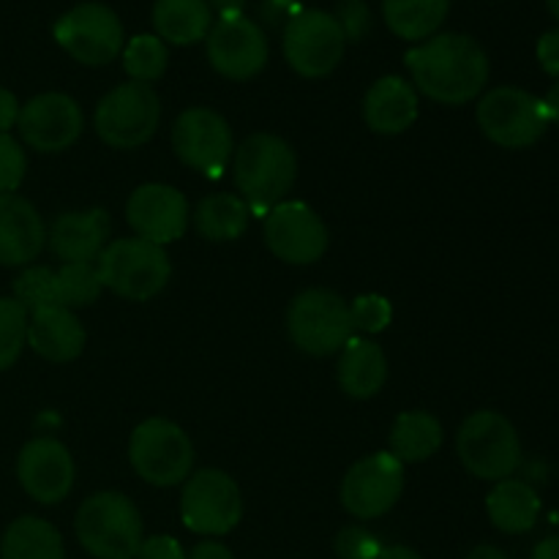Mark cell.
Wrapping results in <instances>:
<instances>
[{
	"label": "cell",
	"instance_id": "cell-17",
	"mask_svg": "<svg viewBox=\"0 0 559 559\" xmlns=\"http://www.w3.org/2000/svg\"><path fill=\"white\" fill-rule=\"evenodd\" d=\"M22 142L38 153H60L80 140L85 129V115L80 104L66 93H41L33 96L16 118Z\"/></svg>",
	"mask_w": 559,
	"mask_h": 559
},
{
	"label": "cell",
	"instance_id": "cell-28",
	"mask_svg": "<svg viewBox=\"0 0 559 559\" xmlns=\"http://www.w3.org/2000/svg\"><path fill=\"white\" fill-rule=\"evenodd\" d=\"M0 559H66L63 538L44 519L22 516L0 535Z\"/></svg>",
	"mask_w": 559,
	"mask_h": 559
},
{
	"label": "cell",
	"instance_id": "cell-34",
	"mask_svg": "<svg viewBox=\"0 0 559 559\" xmlns=\"http://www.w3.org/2000/svg\"><path fill=\"white\" fill-rule=\"evenodd\" d=\"M27 342V311L14 298L0 295V371L20 360Z\"/></svg>",
	"mask_w": 559,
	"mask_h": 559
},
{
	"label": "cell",
	"instance_id": "cell-3",
	"mask_svg": "<svg viewBox=\"0 0 559 559\" xmlns=\"http://www.w3.org/2000/svg\"><path fill=\"white\" fill-rule=\"evenodd\" d=\"M74 533L82 549L96 559H134L145 527L134 502L120 491H98L80 506Z\"/></svg>",
	"mask_w": 559,
	"mask_h": 559
},
{
	"label": "cell",
	"instance_id": "cell-49",
	"mask_svg": "<svg viewBox=\"0 0 559 559\" xmlns=\"http://www.w3.org/2000/svg\"><path fill=\"white\" fill-rule=\"evenodd\" d=\"M342 3H364V0H342Z\"/></svg>",
	"mask_w": 559,
	"mask_h": 559
},
{
	"label": "cell",
	"instance_id": "cell-30",
	"mask_svg": "<svg viewBox=\"0 0 559 559\" xmlns=\"http://www.w3.org/2000/svg\"><path fill=\"white\" fill-rule=\"evenodd\" d=\"M251 211L238 194H211L197 205L194 211V229L205 240L213 243H227V240H238L249 227Z\"/></svg>",
	"mask_w": 559,
	"mask_h": 559
},
{
	"label": "cell",
	"instance_id": "cell-19",
	"mask_svg": "<svg viewBox=\"0 0 559 559\" xmlns=\"http://www.w3.org/2000/svg\"><path fill=\"white\" fill-rule=\"evenodd\" d=\"M126 222L136 238L156 246L175 243L189 229V202L173 186L145 183L126 202Z\"/></svg>",
	"mask_w": 559,
	"mask_h": 559
},
{
	"label": "cell",
	"instance_id": "cell-48",
	"mask_svg": "<svg viewBox=\"0 0 559 559\" xmlns=\"http://www.w3.org/2000/svg\"><path fill=\"white\" fill-rule=\"evenodd\" d=\"M546 5H549V11L555 14V20L559 22V0H546Z\"/></svg>",
	"mask_w": 559,
	"mask_h": 559
},
{
	"label": "cell",
	"instance_id": "cell-22",
	"mask_svg": "<svg viewBox=\"0 0 559 559\" xmlns=\"http://www.w3.org/2000/svg\"><path fill=\"white\" fill-rule=\"evenodd\" d=\"M85 328L66 306H47L27 314V344L49 364H69L85 349Z\"/></svg>",
	"mask_w": 559,
	"mask_h": 559
},
{
	"label": "cell",
	"instance_id": "cell-42",
	"mask_svg": "<svg viewBox=\"0 0 559 559\" xmlns=\"http://www.w3.org/2000/svg\"><path fill=\"white\" fill-rule=\"evenodd\" d=\"M186 559H235L233 551L227 549L224 544L218 540H202L191 549V555H186Z\"/></svg>",
	"mask_w": 559,
	"mask_h": 559
},
{
	"label": "cell",
	"instance_id": "cell-36",
	"mask_svg": "<svg viewBox=\"0 0 559 559\" xmlns=\"http://www.w3.org/2000/svg\"><path fill=\"white\" fill-rule=\"evenodd\" d=\"M27 173V156L11 134H0V194H14Z\"/></svg>",
	"mask_w": 559,
	"mask_h": 559
},
{
	"label": "cell",
	"instance_id": "cell-5",
	"mask_svg": "<svg viewBox=\"0 0 559 559\" xmlns=\"http://www.w3.org/2000/svg\"><path fill=\"white\" fill-rule=\"evenodd\" d=\"M96 267L104 287L126 300L156 298L173 276V262L164 246L142 238H120L107 243Z\"/></svg>",
	"mask_w": 559,
	"mask_h": 559
},
{
	"label": "cell",
	"instance_id": "cell-25",
	"mask_svg": "<svg viewBox=\"0 0 559 559\" xmlns=\"http://www.w3.org/2000/svg\"><path fill=\"white\" fill-rule=\"evenodd\" d=\"M213 25V11L207 0H156L153 27L164 44L189 47L202 41Z\"/></svg>",
	"mask_w": 559,
	"mask_h": 559
},
{
	"label": "cell",
	"instance_id": "cell-15",
	"mask_svg": "<svg viewBox=\"0 0 559 559\" xmlns=\"http://www.w3.org/2000/svg\"><path fill=\"white\" fill-rule=\"evenodd\" d=\"M207 60L227 80H251L267 63V38L243 14L218 16L205 36Z\"/></svg>",
	"mask_w": 559,
	"mask_h": 559
},
{
	"label": "cell",
	"instance_id": "cell-23",
	"mask_svg": "<svg viewBox=\"0 0 559 559\" xmlns=\"http://www.w3.org/2000/svg\"><path fill=\"white\" fill-rule=\"evenodd\" d=\"M364 118L366 126L377 134H404L418 118V91L404 76H382L366 93Z\"/></svg>",
	"mask_w": 559,
	"mask_h": 559
},
{
	"label": "cell",
	"instance_id": "cell-41",
	"mask_svg": "<svg viewBox=\"0 0 559 559\" xmlns=\"http://www.w3.org/2000/svg\"><path fill=\"white\" fill-rule=\"evenodd\" d=\"M20 102L11 91L0 87V134H9L16 126V118H20Z\"/></svg>",
	"mask_w": 559,
	"mask_h": 559
},
{
	"label": "cell",
	"instance_id": "cell-20",
	"mask_svg": "<svg viewBox=\"0 0 559 559\" xmlns=\"http://www.w3.org/2000/svg\"><path fill=\"white\" fill-rule=\"evenodd\" d=\"M47 246V227L20 194H0V265L25 267Z\"/></svg>",
	"mask_w": 559,
	"mask_h": 559
},
{
	"label": "cell",
	"instance_id": "cell-39",
	"mask_svg": "<svg viewBox=\"0 0 559 559\" xmlns=\"http://www.w3.org/2000/svg\"><path fill=\"white\" fill-rule=\"evenodd\" d=\"M134 559H186L183 546L169 535H153V538L142 540L140 551Z\"/></svg>",
	"mask_w": 559,
	"mask_h": 559
},
{
	"label": "cell",
	"instance_id": "cell-43",
	"mask_svg": "<svg viewBox=\"0 0 559 559\" xmlns=\"http://www.w3.org/2000/svg\"><path fill=\"white\" fill-rule=\"evenodd\" d=\"M211 11H216L218 16H233V14H243L246 0H207Z\"/></svg>",
	"mask_w": 559,
	"mask_h": 559
},
{
	"label": "cell",
	"instance_id": "cell-33",
	"mask_svg": "<svg viewBox=\"0 0 559 559\" xmlns=\"http://www.w3.org/2000/svg\"><path fill=\"white\" fill-rule=\"evenodd\" d=\"M14 300L22 304L27 314L47 306H60L58 300V278L52 267L31 265L14 278Z\"/></svg>",
	"mask_w": 559,
	"mask_h": 559
},
{
	"label": "cell",
	"instance_id": "cell-38",
	"mask_svg": "<svg viewBox=\"0 0 559 559\" xmlns=\"http://www.w3.org/2000/svg\"><path fill=\"white\" fill-rule=\"evenodd\" d=\"M333 16L347 41H360L371 31V11L364 3H342Z\"/></svg>",
	"mask_w": 559,
	"mask_h": 559
},
{
	"label": "cell",
	"instance_id": "cell-8",
	"mask_svg": "<svg viewBox=\"0 0 559 559\" xmlns=\"http://www.w3.org/2000/svg\"><path fill=\"white\" fill-rule=\"evenodd\" d=\"M96 134L118 151L140 147L156 134L162 102L145 82H123L112 87L96 107Z\"/></svg>",
	"mask_w": 559,
	"mask_h": 559
},
{
	"label": "cell",
	"instance_id": "cell-16",
	"mask_svg": "<svg viewBox=\"0 0 559 559\" xmlns=\"http://www.w3.org/2000/svg\"><path fill=\"white\" fill-rule=\"evenodd\" d=\"M265 243L287 265H311L328 251V227L306 202H278L265 216Z\"/></svg>",
	"mask_w": 559,
	"mask_h": 559
},
{
	"label": "cell",
	"instance_id": "cell-9",
	"mask_svg": "<svg viewBox=\"0 0 559 559\" xmlns=\"http://www.w3.org/2000/svg\"><path fill=\"white\" fill-rule=\"evenodd\" d=\"M478 126L495 145L522 151L549 129L544 102L522 87H495L478 102Z\"/></svg>",
	"mask_w": 559,
	"mask_h": 559
},
{
	"label": "cell",
	"instance_id": "cell-45",
	"mask_svg": "<svg viewBox=\"0 0 559 559\" xmlns=\"http://www.w3.org/2000/svg\"><path fill=\"white\" fill-rule=\"evenodd\" d=\"M374 559H424L409 546H382V551Z\"/></svg>",
	"mask_w": 559,
	"mask_h": 559
},
{
	"label": "cell",
	"instance_id": "cell-4",
	"mask_svg": "<svg viewBox=\"0 0 559 559\" xmlns=\"http://www.w3.org/2000/svg\"><path fill=\"white\" fill-rule=\"evenodd\" d=\"M456 451L469 475L491 484L508 480L522 464L516 426L495 409H480L464 420L456 437Z\"/></svg>",
	"mask_w": 559,
	"mask_h": 559
},
{
	"label": "cell",
	"instance_id": "cell-14",
	"mask_svg": "<svg viewBox=\"0 0 559 559\" xmlns=\"http://www.w3.org/2000/svg\"><path fill=\"white\" fill-rule=\"evenodd\" d=\"M404 491V464L391 453H371L349 467L342 484V506L355 519H380Z\"/></svg>",
	"mask_w": 559,
	"mask_h": 559
},
{
	"label": "cell",
	"instance_id": "cell-26",
	"mask_svg": "<svg viewBox=\"0 0 559 559\" xmlns=\"http://www.w3.org/2000/svg\"><path fill=\"white\" fill-rule=\"evenodd\" d=\"M491 524L508 535H522L535 527L540 516V497L530 484L516 478L500 480L486 500Z\"/></svg>",
	"mask_w": 559,
	"mask_h": 559
},
{
	"label": "cell",
	"instance_id": "cell-29",
	"mask_svg": "<svg viewBox=\"0 0 559 559\" xmlns=\"http://www.w3.org/2000/svg\"><path fill=\"white\" fill-rule=\"evenodd\" d=\"M451 0H382L388 27L404 41H426L445 22Z\"/></svg>",
	"mask_w": 559,
	"mask_h": 559
},
{
	"label": "cell",
	"instance_id": "cell-24",
	"mask_svg": "<svg viewBox=\"0 0 559 559\" xmlns=\"http://www.w3.org/2000/svg\"><path fill=\"white\" fill-rule=\"evenodd\" d=\"M388 358L385 349L366 336H353L338 360V385L353 399H371L385 388Z\"/></svg>",
	"mask_w": 559,
	"mask_h": 559
},
{
	"label": "cell",
	"instance_id": "cell-11",
	"mask_svg": "<svg viewBox=\"0 0 559 559\" xmlns=\"http://www.w3.org/2000/svg\"><path fill=\"white\" fill-rule=\"evenodd\" d=\"M55 41L82 66H107L123 52V22L109 5L80 3L55 22Z\"/></svg>",
	"mask_w": 559,
	"mask_h": 559
},
{
	"label": "cell",
	"instance_id": "cell-10",
	"mask_svg": "<svg viewBox=\"0 0 559 559\" xmlns=\"http://www.w3.org/2000/svg\"><path fill=\"white\" fill-rule=\"evenodd\" d=\"M344 38L336 16L320 9H300L284 27V58L289 69L309 80H320L342 63Z\"/></svg>",
	"mask_w": 559,
	"mask_h": 559
},
{
	"label": "cell",
	"instance_id": "cell-44",
	"mask_svg": "<svg viewBox=\"0 0 559 559\" xmlns=\"http://www.w3.org/2000/svg\"><path fill=\"white\" fill-rule=\"evenodd\" d=\"M540 102H544V109H546V118H549V123L559 126V82H557V85H551V91L546 93V98H540Z\"/></svg>",
	"mask_w": 559,
	"mask_h": 559
},
{
	"label": "cell",
	"instance_id": "cell-21",
	"mask_svg": "<svg viewBox=\"0 0 559 559\" xmlns=\"http://www.w3.org/2000/svg\"><path fill=\"white\" fill-rule=\"evenodd\" d=\"M109 240V216L102 207L60 213L47 229V243L63 265L69 262H96Z\"/></svg>",
	"mask_w": 559,
	"mask_h": 559
},
{
	"label": "cell",
	"instance_id": "cell-32",
	"mask_svg": "<svg viewBox=\"0 0 559 559\" xmlns=\"http://www.w3.org/2000/svg\"><path fill=\"white\" fill-rule=\"evenodd\" d=\"M55 278H58L60 306L71 311L96 304L104 289L96 262H69V265H60V271H55Z\"/></svg>",
	"mask_w": 559,
	"mask_h": 559
},
{
	"label": "cell",
	"instance_id": "cell-12",
	"mask_svg": "<svg viewBox=\"0 0 559 559\" xmlns=\"http://www.w3.org/2000/svg\"><path fill=\"white\" fill-rule=\"evenodd\" d=\"M243 516L240 489L222 469L189 475L180 497V519L197 535H227Z\"/></svg>",
	"mask_w": 559,
	"mask_h": 559
},
{
	"label": "cell",
	"instance_id": "cell-46",
	"mask_svg": "<svg viewBox=\"0 0 559 559\" xmlns=\"http://www.w3.org/2000/svg\"><path fill=\"white\" fill-rule=\"evenodd\" d=\"M530 559H559V535H555V538L540 540V544L535 546L533 557H530Z\"/></svg>",
	"mask_w": 559,
	"mask_h": 559
},
{
	"label": "cell",
	"instance_id": "cell-27",
	"mask_svg": "<svg viewBox=\"0 0 559 559\" xmlns=\"http://www.w3.org/2000/svg\"><path fill=\"white\" fill-rule=\"evenodd\" d=\"M442 424L431 413L413 409L402 413L391 429V456H396L402 464H418L435 456L442 448Z\"/></svg>",
	"mask_w": 559,
	"mask_h": 559
},
{
	"label": "cell",
	"instance_id": "cell-1",
	"mask_svg": "<svg viewBox=\"0 0 559 559\" xmlns=\"http://www.w3.org/2000/svg\"><path fill=\"white\" fill-rule=\"evenodd\" d=\"M413 85L431 102L459 107L480 96L489 82V55L473 36L437 33L404 55Z\"/></svg>",
	"mask_w": 559,
	"mask_h": 559
},
{
	"label": "cell",
	"instance_id": "cell-40",
	"mask_svg": "<svg viewBox=\"0 0 559 559\" xmlns=\"http://www.w3.org/2000/svg\"><path fill=\"white\" fill-rule=\"evenodd\" d=\"M538 63L546 74L559 76V31H549L538 38Z\"/></svg>",
	"mask_w": 559,
	"mask_h": 559
},
{
	"label": "cell",
	"instance_id": "cell-35",
	"mask_svg": "<svg viewBox=\"0 0 559 559\" xmlns=\"http://www.w3.org/2000/svg\"><path fill=\"white\" fill-rule=\"evenodd\" d=\"M393 320L391 300L382 295H360L349 304V322H353V333L360 336H371V333H382Z\"/></svg>",
	"mask_w": 559,
	"mask_h": 559
},
{
	"label": "cell",
	"instance_id": "cell-13",
	"mask_svg": "<svg viewBox=\"0 0 559 559\" xmlns=\"http://www.w3.org/2000/svg\"><path fill=\"white\" fill-rule=\"evenodd\" d=\"M173 151L186 167L218 178L233 162L235 140L227 120L207 107H191L173 126Z\"/></svg>",
	"mask_w": 559,
	"mask_h": 559
},
{
	"label": "cell",
	"instance_id": "cell-18",
	"mask_svg": "<svg viewBox=\"0 0 559 559\" xmlns=\"http://www.w3.org/2000/svg\"><path fill=\"white\" fill-rule=\"evenodd\" d=\"M16 478L31 500L55 506L74 489V459L69 448L55 437H33L16 459Z\"/></svg>",
	"mask_w": 559,
	"mask_h": 559
},
{
	"label": "cell",
	"instance_id": "cell-37",
	"mask_svg": "<svg viewBox=\"0 0 559 559\" xmlns=\"http://www.w3.org/2000/svg\"><path fill=\"white\" fill-rule=\"evenodd\" d=\"M380 551V538L366 527H344L336 535V555L342 559H374Z\"/></svg>",
	"mask_w": 559,
	"mask_h": 559
},
{
	"label": "cell",
	"instance_id": "cell-6",
	"mask_svg": "<svg viewBox=\"0 0 559 559\" xmlns=\"http://www.w3.org/2000/svg\"><path fill=\"white\" fill-rule=\"evenodd\" d=\"M134 473L151 486L186 484L194 467V445L178 424L167 418H147L129 440Z\"/></svg>",
	"mask_w": 559,
	"mask_h": 559
},
{
	"label": "cell",
	"instance_id": "cell-31",
	"mask_svg": "<svg viewBox=\"0 0 559 559\" xmlns=\"http://www.w3.org/2000/svg\"><path fill=\"white\" fill-rule=\"evenodd\" d=\"M123 66L131 82H151L162 80L169 66V47L153 33H140L123 47Z\"/></svg>",
	"mask_w": 559,
	"mask_h": 559
},
{
	"label": "cell",
	"instance_id": "cell-2",
	"mask_svg": "<svg viewBox=\"0 0 559 559\" xmlns=\"http://www.w3.org/2000/svg\"><path fill=\"white\" fill-rule=\"evenodd\" d=\"M235 186L251 213H267L284 202L298 178V158L287 140L276 134H251L233 153Z\"/></svg>",
	"mask_w": 559,
	"mask_h": 559
},
{
	"label": "cell",
	"instance_id": "cell-7",
	"mask_svg": "<svg viewBox=\"0 0 559 559\" xmlns=\"http://www.w3.org/2000/svg\"><path fill=\"white\" fill-rule=\"evenodd\" d=\"M287 331L300 353L328 358L355 336L349 304L333 289H306L289 304Z\"/></svg>",
	"mask_w": 559,
	"mask_h": 559
},
{
	"label": "cell",
	"instance_id": "cell-47",
	"mask_svg": "<svg viewBox=\"0 0 559 559\" xmlns=\"http://www.w3.org/2000/svg\"><path fill=\"white\" fill-rule=\"evenodd\" d=\"M467 559H508V555L502 549H497V546L484 544V546H475V549L467 555Z\"/></svg>",
	"mask_w": 559,
	"mask_h": 559
}]
</instances>
